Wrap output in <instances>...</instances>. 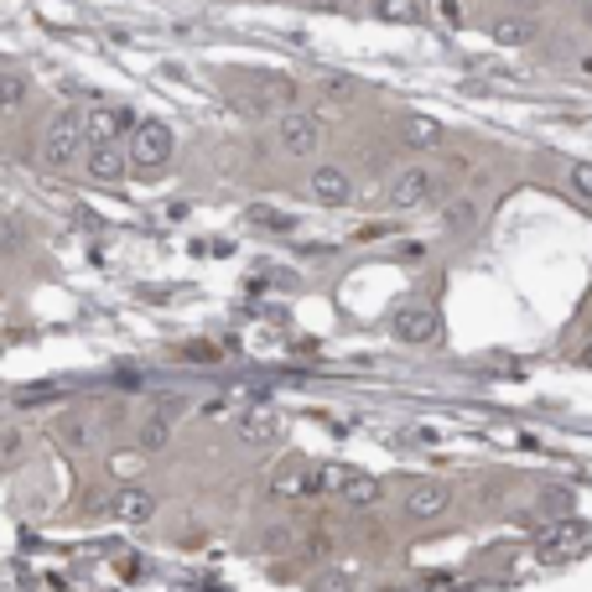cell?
Wrapping results in <instances>:
<instances>
[{"label":"cell","mask_w":592,"mask_h":592,"mask_svg":"<svg viewBox=\"0 0 592 592\" xmlns=\"http://www.w3.org/2000/svg\"><path fill=\"white\" fill-rule=\"evenodd\" d=\"M178 151V136H172V125H161V119H136L130 125V136H125V157H130V172H161L167 161Z\"/></svg>","instance_id":"1"},{"label":"cell","mask_w":592,"mask_h":592,"mask_svg":"<svg viewBox=\"0 0 592 592\" xmlns=\"http://www.w3.org/2000/svg\"><path fill=\"white\" fill-rule=\"evenodd\" d=\"M83 115L79 110H62V115L47 119V130H42V161L53 167V172H68V167H79L83 161Z\"/></svg>","instance_id":"2"},{"label":"cell","mask_w":592,"mask_h":592,"mask_svg":"<svg viewBox=\"0 0 592 592\" xmlns=\"http://www.w3.org/2000/svg\"><path fill=\"white\" fill-rule=\"evenodd\" d=\"M276 146L292 161H307L322 151V119L307 115V110H281L276 119Z\"/></svg>","instance_id":"3"},{"label":"cell","mask_w":592,"mask_h":592,"mask_svg":"<svg viewBox=\"0 0 592 592\" xmlns=\"http://www.w3.org/2000/svg\"><path fill=\"white\" fill-rule=\"evenodd\" d=\"M432 187H436V178L426 172V167H400V172L385 182V208L411 214V208H421V203H432Z\"/></svg>","instance_id":"4"},{"label":"cell","mask_w":592,"mask_h":592,"mask_svg":"<svg viewBox=\"0 0 592 592\" xmlns=\"http://www.w3.org/2000/svg\"><path fill=\"white\" fill-rule=\"evenodd\" d=\"M307 197H312L317 208H349L354 203V178L333 167V161H317L312 172H307Z\"/></svg>","instance_id":"5"},{"label":"cell","mask_w":592,"mask_h":592,"mask_svg":"<svg viewBox=\"0 0 592 592\" xmlns=\"http://www.w3.org/2000/svg\"><path fill=\"white\" fill-rule=\"evenodd\" d=\"M390 333L400 338V343H432V338H436L432 301H406V307H395V312H390Z\"/></svg>","instance_id":"6"},{"label":"cell","mask_w":592,"mask_h":592,"mask_svg":"<svg viewBox=\"0 0 592 592\" xmlns=\"http://www.w3.org/2000/svg\"><path fill=\"white\" fill-rule=\"evenodd\" d=\"M83 172L94 182H119L130 172V157H125L119 140H89V146H83Z\"/></svg>","instance_id":"7"},{"label":"cell","mask_w":592,"mask_h":592,"mask_svg":"<svg viewBox=\"0 0 592 592\" xmlns=\"http://www.w3.org/2000/svg\"><path fill=\"white\" fill-rule=\"evenodd\" d=\"M115 520L119 525H151L157 520V493L140 489V483H125V489H115Z\"/></svg>","instance_id":"8"},{"label":"cell","mask_w":592,"mask_h":592,"mask_svg":"<svg viewBox=\"0 0 592 592\" xmlns=\"http://www.w3.org/2000/svg\"><path fill=\"white\" fill-rule=\"evenodd\" d=\"M447 504H453V489H447L442 478H421V483L406 493V514H411V520H436Z\"/></svg>","instance_id":"9"},{"label":"cell","mask_w":592,"mask_h":592,"mask_svg":"<svg viewBox=\"0 0 592 592\" xmlns=\"http://www.w3.org/2000/svg\"><path fill=\"white\" fill-rule=\"evenodd\" d=\"M130 110H115V104H94L89 115H83V136L89 140H119V136H130Z\"/></svg>","instance_id":"10"},{"label":"cell","mask_w":592,"mask_h":592,"mask_svg":"<svg viewBox=\"0 0 592 592\" xmlns=\"http://www.w3.org/2000/svg\"><path fill=\"white\" fill-rule=\"evenodd\" d=\"M582 546H588V525H582V520H561L556 531L540 535V556H546V561H567V556L582 551Z\"/></svg>","instance_id":"11"},{"label":"cell","mask_w":592,"mask_h":592,"mask_svg":"<svg viewBox=\"0 0 592 592\" xmlns=\"http://www.w3.org/2000/svg\"><path fill=\"white\" fill-rule=\"evenodd\" d=\"M26 99H32V79L16 73V68H0V115H16V110H26Z\"/></svg>","instance_id":"12"},{"label":"cell","mask_w":592,"mask_h":592,"mask_svg":"<svg viewBox=\"0 0 592 592\" xmlns=\"http://www.w3.org/2000/svg\"><path fill=\"white\" fill-rule=\"evenodd\" d=\"M400 140L411 146V151H436V140H442V125L426 115H406L400 119Z\"/></svg>","instance_id":"13"},{"label":"cell","mask_w":592,"mask_h":592,"mask_svg":"<svg viewBox=\"0 0 592 592\" xmlns=\"http://www.w3.org/2000/svg\"><path fill=\"white\" fill-rule=\"evenodd\" d=\"M343 499H349V504H358V510H369V504H379V499H385V483H379L375 474H354V468H349V478H343Z\"/></svg>","instance_id":"14"},{"label":"cell","mask_w":592,"mask_h":592,"mask_svg":"<svg viewBox=\"0 0 592 592\" xmlns=\"http://www.w3.org/2000/svg\"><path fill=\"white\" fill-rule=\"evenodd\" d=\"M531 37H535L531 16H499L493 21V42H504V47H525Z\"/></svg>","instance_id":"15"},{"label":"cell","mask_w":592,"mask_h":592,"mask_svg":"<svg viewBox=\"0 0 592 592\" xmlns=\"http://www.w3.org/2000/svg\"><path fill=\"white\" fill-rule=\"evenodd\" d=\"M167 442H172V411L151 415V421L140 426V436H136V447H140V453H161Z\"/></svg>","instance_id":"16"},{"label":"cell","mask_w":592,"mask_h":592,"mask_svg":"<svg viewBox=\"0 0 592 592\" xmlns=\"http://www.w3.org/2000/svg\"><path fill=\"white\" fill-rule=\"evenodd\" d=\"M271 436H276V415H244L239 421V442L244 447H265Z\"/></svg>","instance_id":"17"},{"label":"cell","mask_w":592,"mask_h":592,"mask_svg":"<svg viewBox=\"0 0 592 592\" xmlns=\"http://www.w3.org/2000/svg\"><path fill=\"white\" fill-rule=\"evenodd\" d=\"M307 592H354V582H349V572H317L307 577Z\"/></svg>","instance_id":"18"},{"label":"cell","mask_w":592,"mask_h":592,"mask_svg":"<svg viewBox=\"0 0 592 592\" xmlns=\"http://www.w3.org/2000/svg\"><path fill=\"white\" fill-rule=\"evenodd\" d=\"M432 16L442 21V26H463V21H468V5H463V0H432Z\"/></svg>","instance_id":"19"},{"label":"cell","mask_w":592,"mask_h":592,"mask_svg":"<svg viewBox=\"0 0 592 592\" xmlns=\"http://www.w3.org/2000/svg\"><path fill=\"white\" fill-rule=\"evenodd\" d=\"M375 16H385V21H415V0H375Z\"/></svg>","instance_id":"20"},{"label":"cell","mask_w":592,"mask_h":592,"mask_svg":"<svg viewBox=\"0 0 592 592\" xmlns=\"http://www.w3.org/2000/svg\"><path fill=\"white\" fill-rule=\"evenodd\" d=\"M567 178H572V193L582 197V203H592V161H577Z\"/></svg>","instance_id":"21"},{"label":"cell","mask_w":592,"mask_h":592,"mask_svg":"<svg viewBox=\"0 0 592 592\" xmlns=\"http://www.w3.org/2000/svg\"><path fill=\"white\" fill-rule=\"evenodd\" d=\"M140 457H146V453H140V447H136V453H115V457H110V474L136 478V474H140Z\"/></svg>","instance_id":"22"},{"label":"cell","mask_w":592,"mask_h":592,"mask_svg":"<svg viewBox=\"0 0 592 592\" xmlns=\"http://www.w3.org/2000/svg\"><path fill=\"white\" fill-rule=\"evenodd\" d=\"M16 447H21V432H0V463L16 453Z\"/></svg>","instance_id":"23"},{"label":"cell","mask_w":592,"mask_h":592,"mask_svg":"<svg viewBox=\"0 0 592 592\" xmlns=\"http://www.w3.org/2000/svg\"><path fill=\"white\" fill-rule=\"evenodd\" d=\"M582 73H592V58H582Z\"/></svg>","instance_id":"24"}]
</instances>
